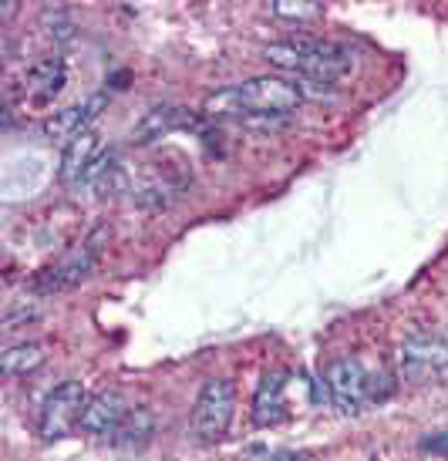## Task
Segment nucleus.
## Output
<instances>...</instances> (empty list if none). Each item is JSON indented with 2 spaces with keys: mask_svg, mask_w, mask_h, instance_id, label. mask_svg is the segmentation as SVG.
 Wrapping results in <instances>:
<instances>
[{
  "mask_svg": "<svg viewBox=\"0 0 448 461\" xmlns=\"http://www.w3.org/2000/svg\"><path fill=\"white\" fill-rule=\"evenodd\" d=\"M283 374H267L253 397V424L256 428H273L287 418V401H283Z\"/></svg>",
  "mask_w": 448,
  "mask_h": 461,
  "instance_id": "f8f14e48",
  "label": "nucleus"
},
{
  "mask_svg": "<svg viewBox=\"0 0 448 461\" xmlns=\"http://www.w3.org/2000/svg\"><path fill=\"white\" fill-rule=\"evenodd\" d=\"M324 384L331 391V401L344 414H358L371 401V374L354 357H337L324 371Z\"/></svg>",
  "mask_w": 448,
  "mask_h": 461,
  "instance_id": "0eeeda50",
  "label": "nucleus"
},
{
  "mask_svg": "<svg viewBox=\"0 0 448 461\" xmlns=\"http://www.w3.org/2000/svg\"><path fill=\"white\" fill-rule=\"evenodd\" d=\"M270 11L277 17H287V21H314L324 14V4H317V0H273Z\"/></svg>",
  "mask_w": 448,
  "mask_h": 461,
  "instance_id": "dca6fc26",
  "label": "nucleus"
},
{
  "mask_svg": "<svg viewBox=\"0 0 448 461\" xmlns=\"http://www.w3.org/2000/svg\"><path fill=\"white\" fill-rule=\"evenodd\" d=\"M304 102V95L297 85L283 75H256L246 77L240 85L213 91L203 102V112L209 118H287L297 104Z\"/></svg>",
  "mask_w": 448,
  "mask_h": 461,
  "instance_id": "f257e3e1",
  "label": "nucleus"
},
{
  "mask_svg": "<svg viewBox=\"0 0 448 461\" xmlns=\"http://www.w3.org/2000/svg\"><path fill=\"white\" fill-rule=\"evenodd\" d=\"M105 104H108V95H91L85 102L71 104V108H61V112H54L51 118H44L41 131H44V139L64 141V145H68L71 139L91 131V125H95L98 115L105 112Z\"/></svg>",
  "mask_w": 448,
  "mask_h": 461,
  "instance_id": "6e6552de",
  "label": "nucleus"
},
{
  "mask_svg": "<svg viewBox=\"0 0 448 461\" xmlns=\"http://www.w3.org/2000/svg\"><path fill=\"white\" fill-rule=\"evenodd\" d=\"M422 451L448 455V431H438V435H432V438H422Z\"/></svg>",
  "mask_w": 448,
  "mask_h": 461,
  "instance_id": "6ab92c4d",
  "label": "nucleus"
},
{
  "mask_svg": "<svg viewBox=\"0 0 448 461\" xmlns=\"http://www.w3.org/2000/svg\"><path fill=\"white\" fill-rule=\"evenodd\" d=\"M41 317V310H34V307H21V310H11L7 317H4V330H14L21 321H38Z\"/></svg>",
  "mask_w": 448,
  "mask_h": 461,
  "instance_id": "a211bd4d",
  "label": "nucleus"
},
{
  "mask_svg": "<svg viewBox=\"0 0 448 461\" xmlns=\"http://www.w3.org/2000/svg\"><path fill=\"white\" fill-rule=\"evenodd\" d=\"M98 236H105V232H98ZM98 236L95 240H88V243L75 246V249H68L58 263H51V267H44L34 276V290L38 294H64V290H71V286H78L81 280H88L91 269H95V263H98V253H102V246H98Z\"/></svg>",
  "mask_w": 448,
  "mask_h": 461,
  "instance_id": "423d86ee",
  "label": "nucleus"
},
{
  "mask_svg": "<svg viewBox=\"0 0 448 461\" xmlns=\"http://www.w3.org/2000/svg\"><path fill=\"white\" fill-rule=\"evenodd\" d=\"M273 68H280L287 77H307L320 85H334L354 68V54L347 51L337 41H314V38H297L283 41V44H267L263 48Z\"/></svg>",
  "mask_w": 448,
  "mask_h": 461,
  "instance_id": "f03ea898",
  "label": "nucleus"
},
{
  "mask_svg": "<svg viewBox=\"0 0 448 461\" xmlns=\"http://www.w3.org/2000/svg\"><path fill=\"white\" fill-rule=\"evenodd\" d=\"M125 414H128V408H125V401H122V394H115V391H98V394H91L88 404H85L81 431L115 438L118 424L125 421Z\"/></svg>",
  "mask_w": 448,
  "mask_h": 461,
  "instance_id": "9d476101",
  "label": "nucleus"
},
{
  "mask_svg": "<svg viewBox=\"0 0 448 461\" xmlns=\"http://www.w3.org/2000/svg\"><path fill=\"white\" fill-rule=\"evenodd\" d=\"M85 404H88V394L81 381H64L44 397V408H41L38 418V431L44 441H61L68 438L75 428H81V414H85Z\"/></svg>",
  "mask_w": 448,
  "mask_h": 461,
  "instance_id": "39448f33",
  "label": "nucleus"
},
{
  "mask_svg": "<svg viewBox=\"0 0 448 461\" xmlns=\"http://www.w3.org/2000/svg\"><path fill=\"white\" fill-rule=\"evenodd\" d=\"M401 374L411 384H448V337L418 330L401 344Z\"/></svg>",
  "mask_w": 448,
  "mask_h": 461,
  "instance_id": "20e7f679",
  "label": "nucleus"
},
{
  "mask_svg": "<svg viewBox=\"0 0 448 461\" xmlns=\"http://www.w3.org/2000/svg\"><path fill=\"white\" fill-rule=\"evenodd\" d=\"M102 139H98V131L91 129L85 135H78L71 139L68 145L61 149V166H58V179L68 185V189H81V182L88 176V168L95 166V158L102 155Z\"/></svg>",
  "mask_w": 448,
  "mask_h": 461,
  "instance_id": "1a4fd4ad",
  "label": "nucleus"
},
{
  "mask_svg": "<svg viewBox=\"0 0 448 461\" xmlns=\"http://www.w3.org/2000/svg\"><path fill=\"white\" fill-rule=\"evenodd\" d=\"M44 364V347L34 344V340H24V344H14L0 354V371L4 377H27L34 374Z\"/></svg>",
  "mask_w": 448,
  "mask_h": 461,
  "instance_id": "2eb2a0df",
  "label": "nucleus"
},
{
  "mask_svg": "<svg viewBox=\"0 0 448 461\" xmlns=\"http://www.w3.org/2000/svg\"><path fill=\"white\" fill-rule=\"evenodd\" d=\"M44 24L51 27V31H48L51 38H58V41L75 38V24H71V17H68L61 7H48V11H44Z\"/></svg>",
  "mask_w": 448,
  "mask_h": 461,
  "instance_id": "f3484780",
  "label": "nucleus"
},
{
  "mask_svg": "<svg viewBox=\"0 0 448 461\" xmlns=\"http://www.w3.org/2000/svg\"><path fill=\"white\" fill-rule=\"evenodd\" d=\"M233 414H236V387H233V381H223V377L206 381L196 404H192V438L203 441V445L223 441L233 424Z\"/></svg>",
  "mask_w": 448,
  "mask_h": 461,
  "instance_id": "7ed1b4c3",
  "label": "nucleus"
},
{
  "mask_svg": "<svg viewBox=\"0 0 448 461\" xmlns=\"http://www.w3.org/2000/svg\"><path fill=\"white\" fill-rule=\"evenodd\" d=\"M155 435V414L149 408H128L125 421L118 424L115 445L122 451H142Z\"/></svg>",
  "mask_w": 448,
  "mask_h": 461,
  "instance_id": "4468645a",
  "label": "nucleus"
},
{
  "mask_svg": "<svg viewBox=\"0 0 448 461\" xmlns=\"http://www.w3.org/2000/svg\"><path fill=\"white\" fill-rule=\"evenodd\" d=\"M196 118L186 112V108H176V104H159V108H152V112H145L142 115V122L132 129V139L139 141V145H149V141L162 139V135H169V131L176 129H189Z\"/></svg>",
  "mask_w": 448,
  "mask_h": 461,
  "instance_id": "9b49d317",
  "label": "nucleus"
},
{
  "mask_svg": "<svg viewBox=\"0 0 448 461\" xmlns=\"http://www.w3.org/2000/svg\"><path fill=\"white\" fill-rule=\"evenodd\" d=\"M27 91L34 95V102H51L54 95L68 85V65H64V58H38L34 65L27 68Z\"/></svg>",
  "mask_w": 448,
  "mask_h": 461,
  "instance_id": "ddd939ff",
  "label": "nucleus"
}]
</instances>
